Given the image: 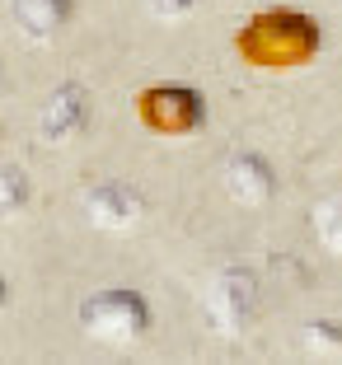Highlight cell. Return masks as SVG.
Wrapping results in <instances>:
<instances>
[{
  "label": "cell",
  "mask_w": 342,
  "mask_h": 365,
  "mask_svg": "<svg viewBox=\"0 0 342 365\" xmlns=\"http://www.w3.org/2000/svg\"><path fill=\"white\" fill-rule=\"evenodd\" d=\"M10 10H14V24H19L24 38L47 43V38H56L71 24L75 0H10Z\"/></svg>",
  "instance_id": "obj_8"
},
{
  "label": "cell",
  "mask_w": 342,
  "mask_h": 365,
  "mask_svg": "<svg viewBox=\"0 0 342 365\" xmlns=\"http://www.w3.org/2000/svg\"><path fill=\"white\" fill-rule=\"evenodd\" d=\"M85 211L99 230H131L146 215V197L131 187V182H94L85 192Z\"/></svg>",
  "instance_id": "obj_7"
},
{
  "label": "cell",
  "mask_w": 342,
  "mask_h": 365,
  "mask_svg": "<svg viewBox=\"0 0 342 365\" xmlns=\"http://www.w3.org/2000/svg\"><path fill=\"white\" fill-rule=\"evenodd\" d=\"M225 192H230V202L258 211V206H268L277 197V173L258 150H239L225 160Z\"/></svg>",
  "instance_id": "obj_6"
},
{
  "label": "cell",
  "mask_w": 342,
  "mask_h": 365,
  "mask_svg": "<svg viewBox=\"0 0 342 365\" xmlns=\"http://www.w3.org/2000/svg\"><path fill=\"white\" fill-rule=\"evenodd\" d=\"M296 346L310 356V361H333V356H342V328L333 319H314V323L300 328Z\"/></svg>",
  "instance_id": "obj_9"
},
{
  "label": "cell",
  "mask_w": 342,
  "mask_h": 365,
  "mask_svg": "<svg viewBox=\"0 0 342 365\" xmlns=\"http://www.w3.org/2000/svg\"><path fill=\"white\" fill-rule=\"evenodd\" d=\"M33 187H29V173L19 164H0V215H19L29 206Z\"/></svg>",
  "instance_id": "obj_10"
},
{
  "label": "cell",
  "mask_w": 342,
  "mask_h": 365,
  "mask_svg": "<svg viewBox=\"0 0 342 365\" xmlns=\"http://www.w3.org/2000/svg\"><path fill=\"white\" fill-rule=\"evenodd\" d=\"M5 89H10V76H5V66H0V98H5Z\"/></svg>",
  "instance_id": "obj_14"
},
{
  "label": "cell",
  "mask_w": 342,
  "mask_h": 365,
  "mask_svg": "<svg viewBox=\"0 0 342 365\" xmlns=\"http://www.w3.org/2000/svg\"><path fill=\"white\" fill-rule=\"evenodd\" d=\"M253 304H258V281L248 267H225L216 272V281L206 286V323H211V333L221 337H239L244 333V323L253 319Z\"/></svg>",
  "instance_id": "obj_4"
},
{
  "label": "cell",
  "mask_w": 342,
  "mask_h": 365,
  "mask_svg": "<svg viewBox=\"0 0 342 365\" xmlns=\"http://www.w3.org/2000/svg\"><path fill=\"white\" fill-rule=\"evenodd\" d=\"M146 5V14H155V19L173 24V19H188V14L197 10V0H141Z\"/></svg>",
  "instance_id": "obj_12"
},
{
  "label": "cell",
  "mask_w": 342,
  "mask_h": 365,
  "mask_svg": "<svg viewBox=\"0 0 342 365\" xmlns=\"http://www.w3.org/2000/svg\"><path fill=\"white\" fill-rule=\"evenodd\" d=\"M323 47L319 19L300 10H263L235 33V52L258 71H296L310 66Z\"/></svg>",
  "instance_id": "obj_1"
},
{
  "label": "cell",
  "mask_w": 342,
  "mask_h": 365,
  "mask_svg": "<svg viewBox=\"0 0 342 365\" xmlns=\"http://www.w3.org/2000/svg\"><path fill=\"white\" fill-rule=\"evenodd\" d=\"M85 122H89V89L80 85V80H61L43 103L38 136H43V145H66V140L80 136Z\"/></svg>",
  "instance_id": "obj_5"
},
{
  "label": "cell",
  "mask_w": 342,
  "mask_h": 365,
  "mask_svg": "<svg viewBox=\"0 0 342 365\" xmlns=\"http://www.w3.org/2000/svg\"><path fill=\"white\" fill-rule=\"evenodd\" d=\"M80 323L85 333L99 337L108 346H131L150 333V304L141 290L131 286H113V290H94L85 304H80Z\"/></svg>",
  "instance_id": "obj_2"
},
{
  "label": "cell",
  "mask_w": 342,
  "mask_h": 365,
  "mask_svg": "<svg viewBox=\"0 0 342 365\" xmlns=\"http://www.w3.org/2000/svg\"><path fill=\"white\" fill-rule=\"evenodd\" d=\"M136 118L160 136H193L206 122V98L193 85H150L136 98Z\"/></svg>",
  "instance_id": "obj_3"
},
{
  "label": "cell",
  "mask_w": 342,
  "mask_h": 365,
  "mask_svg": "<svg viewBox=\"0 0 342 365\" xmlns=\"http://www.w3.org/2000/svg\"><path fill=\"white\" fill-rule=\"evenodd\" d=\"M314 235H319L323 248L342 253V197H333V202H323L314 211Z\"/></svg>",
  "instance_id": "obj_11"
},
{
  "label": "cell",
  "mask_w": 342,
  "mask_h": 365,
  "mask_svg": "<svg viewBox=\"0 0 342 365\" xmlns=\"http://www.w3.org/2000/svg\"><path fill=\"white\" fill-rule=\"evenodd\" d=\"M5 309H10V281L0 277V314H5Z\"/></svg>",
  "instance_id": "obj_13"
}]
</instances>
